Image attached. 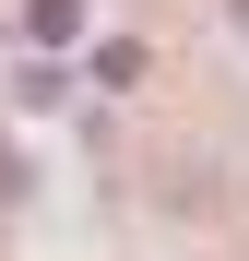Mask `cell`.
Listing matches in <instances>:
<instances>
[{
  "label": "cell",
  "mask_w": 249,
  "mask_h": 261,
  "mask_svg": "<svg viewBox=\"0 0 249 261\" xmlns=\"http://www.w3.org/2000/svg\"><path fill=\"white\" fill-rule=\"evenodd\" d=\"M237 24H249V0H237Z\"/></svg>",
  "instance_id": "obj_2"
},
{
  "label": "cell",
  "mask_w": 249,
  "mask_h": 261,
  "mask_svg": "<svg viewBox=\"0 0 249 261\" xmlns=\"http://www.w3.org/2000/svg\"><path fill=\"white\" fill-rule=\"evenodd\" d=\"M24 24H36V36H48V48H60V36L83 24V0H36V12H24Z\"/></svg>",
  "instance_id": "obj_1"
}]
</instances>
